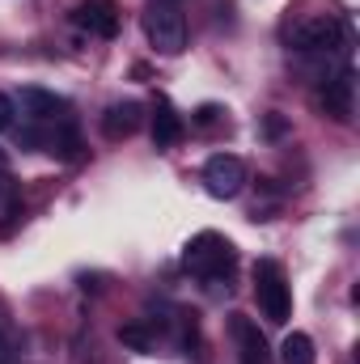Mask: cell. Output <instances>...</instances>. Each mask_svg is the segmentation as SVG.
Segmentation results:
<instances>
[{
    "label": "cell",
    "instance_id": "cell-1",
    "mask_svg": "<svg viewBox=\"0 0 360 364\" xmlns=\"http://www.w3.org/2000/svg\"><path fill=\"white\" fill-rule=\"evenodd\" d=\"M182 267L191 275H199L203 284H221V279L233 275L238 255H233V246L221 233H199V237H191V246L182 255Z\"/></svg>",
    "mask_w": 360,
    "mask_h": 364
},
{
    "label": "cell",
    "instance_id": "cell-2",
    "mask_svg": "<svg viewBox=\"0 0 360 364\" xmlns=\"http://www.w3.org/2000/svg\"><path fill=\"white\" fill-rule=\"evenodd\" d=\"M255 301H259V309H263V318H268L271 326H284L288 322L292 292H288V279H284L275 259H259L255 263Z\"/></svg>",
    "mask_w": 360,
    "mask_h": 364
},
{
    "label": "cell",
    "instance_id": "cell-3",
    "mask_svg": "<svg viewBox=\"0 0 360 364\" xmlns=\"http://www.w3.org/2000/svg\"><path fill=\"white\" fill-rule=\"evenodd\" d=\"M144 34L162 55H179L186 47V17L174 0H153L144 9Z\"/></svg>",
    "mask_w": 360,
    "mask_h": 364
},
{
    "label": "cell",
    "instance_id": "cell-4",
    "mask_svg": "<svg viewBox=\"0 0 360 364\" xmlns=\"http://www.w3.org/2000/svg\"><path fill=\"white\" fill-rule=\"evenodd\" d=\"M292 47L301 55H331L344 47V21L339 17H309L292 30Z\"/></svg>",
    "mask_w": 360,
    "mask_h": 364
},
{
    "label": "cell",
    "instance_id": "cell-5",
    "mask_svg": "<svg viewBox=\"0 0 360 364\" xmlns=\"http://www.w3.org/2000/svg\"><path fill=\"white\" fill-rule=\"evenodd\" d=\"M203 186H208V195H216V199L242 195V186H246V161L233 157V153H212V157L203 161Z\"/></svg>",
    "mask_w": 360,
    "mask_h": 364
},
{
    "label": "cell",
    "instance_id": "cell-6",
    "mask_svg": "<svg viewBox=\"0 0 360 364\" xmlns=\"http://www.w3.org/2000/svg\"><path fill=\"white\" fill-rule=\"evenodd\" d=\"M73 26L93 38H115L119 34V4L115 0H81L73 9Z\"/></svg>",
    "mask_w": 360,
    "mask_h": 364
},
{
    "label": "cell",
    "instance_id": "cell-7",
    "mask_svg": "<svg viewBox=\"0 0 360 364\" xmlns=\"http://www.w3.org/2000/svg\"><path fill=\"white\" fill-rule=\"evenodd\" d=\"M229 331H233V343H238V360L242 364H268V339H263L259 322H250L246 314H233Z\"/></svg>",
    "mask_w": 360,
    "mask_h": 364
},
{
    "label": "cell",
    "instance_id": "cell-8",
    "mask_svg": "<svg viewBox=\"0 0 360 364\" xmlns=\"http://www.w3.org/2000/svg\"><path fill=\"white\" fill-rule=\"evenodd\" d=\"M352 93H356V81H352V68H344L339 77H331L322 93H318V102H322V110L335 119V123H348L352 119Z\"/></svg>",
    "mask_w": 360,
    "mask_h": 364
},
{
    "label": "cell",
    "instance_id": "cell-9",
    "mask_svg": "<svg viewBox=\"0 0 360 364\" xmlns=\"http://www.w3.org/2000/svg\"><path fill=\"white\" fill-rule=\"evenodd\" d=\"M140 127V102H115L106 114H102V132L110 140H123Z\"/></svg>",
    "mask_w": 360,
    "mask_h": 364
},
{
    "label": "cell",
    "instance_id": "cell-10",
    "mask_svg": "<svg viewBox=\"0 0 360 364\" xmlns=\"http://www.w3.org/2000/svg\"><path fill=\"white\" fill-rule=\"evenodd\" d=\"M21 106H26V114L34 119V123H51V119H60L64 114V102L55 97V93H47V90H21Z\"/></svg>",
    "mask_w": 360,
    "mask_h": 364
},
{
    "label": "cell",
    "instance_id": "cell-11",
    "mask_svg": "<svg viewBox=\"0 0 360 364\" xmlns=\"http://www.w3.org/2000/svg\"><path fill=\"white\" fill-rule=\"evenodd\" d=\"M179 136H182V119L166 106V102H162V106H157V114H153V144H157V149H170Z\"/></svg>",
    "mask_w": 360,
    "mask_h": 364
},
{
    "label": "cell",
    "instance_id": "cell-12",
    "mask_svg": "<svg viewBox=\"0 0 360 364\" xmlns=\"http://www.w3.org/2000/svg\"><path fill=\"white\" fill-rule=\"evenodd\" d=\"M280 352H284V364H314V339L301 335V331H292Z\"/></svg>",
    "mask_w": 360,
    "mask_h": 364
},
{
    "label": "cell",
    "instance_id": "cell-13",
    "mask_svg": "<svg viewBox=\"0 0 360 364\" xmlns=\"http://www.w3.org/2000/svg\"><path fill=\"white\" fill-rule=\"evenodd\" d=\"M119 343L123 348H132V352H153L157 348V339L140 326V322H127V326H119Z\"/></svg>",
    "mask_w": 360,
    "mask_h": 364
},
{
    "label": "cell",
    "instance_id": "cell-14",
    "mask_svg": "<svg viewBox=\"0 0 360 364\" xmlns=\"http://www.w3.org/2000/svg\"><path fill=\"white\" fill-rule=\"evenodd\" d=\"M21 212V199H17V182L0 170V216H17Z\"/></svg>",
    "mask_w": 360,
    "mask_h": 364
},
{
    "label": "cell",
    "instance_id": "cell-15",
    "mask_svg": "<svg viewBox=\"0 0 360 364\" xmlns=\"http://www.w3.org/2000/svg\"><path fill=\"white\" fill-rule=\"evenodd\" d=\"M13 127V102H9V93H0V132H9Z\"/></svg>",
    "mask_w": 360,
    "mask_h": 364
},
{
    "label": "cell",
    "instance_id": "cell-16",
    "mask_svg": "<svg viewBox=\"0 0 360 364\" xmlns=\"http://www.w3.org/2000/svg\"><path fill=\"white\" fill-rule=\"evenodd\" d=\"M13 360V348H9V339H4V331H0V364Z\"/></svg>",
    "mask_w": 360,
    "mask_h": 364
}]
</instances>
